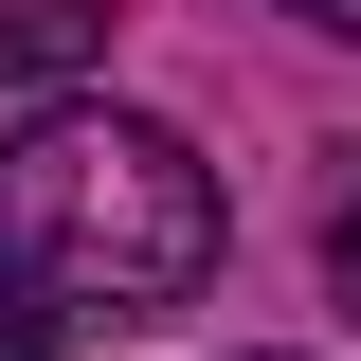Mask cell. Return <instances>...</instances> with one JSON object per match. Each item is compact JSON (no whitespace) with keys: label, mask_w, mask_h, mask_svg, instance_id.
<instances>
[{"label":"cell","mask_w":361,"mask_h":361,"mask_svg":"<svg viewBox=\"0 0 361 361\" xmlns=\"http://www.w3.org/2000/svg\"><path fill=\"white\" fill-rule=\"evenodd\" d=\"M217 163L145 109H37V127L0 145V271L37 289L54 325H163L217 289Z\"/></svg>","instance_id":"cell-1"},{"label":"cell","mask_w":361,"mask_h":361,"mask_svg":"<svg viewBox=\"0 0 361 361\" xmlns=\"http://www.w3.org/2000/svg\"><path fill=\"white\" fill-rule=\"evenodd\" d=\"M73 73H109V0H0V90L73 109Z\"/></svg>","instance_id":"cell-2"},{"label":"cell","mask_w":361,"mask_h":361,"mask_svg":"<svg viewBox=\"0 0 361 361\" xmlns=\"http://www.w3.org/2000/svg\"><path fill=\"white\" fill-rule=\"evenodd\" d=\"M325 289L361 307V163H343V199H325Z\"/></svg>","instance_id":"cell-3"},{"label":"cell","mask_w":361,"mask_h":361,"mask_svg":"<svg viewBox=\"0 0 361 361\" xmlns=\"http://www.w3.org/2000/svg\"><path fill=\"white\" fill-rule=\"evenodd\" d=\"M37 325H54V307L18 289V271H0V361H37Z\"/></svg>","instance_id":"cell-4"},{"label":"cell","mask_w":361,"mask_h":361,"mask_svg":"<svg viewBox=\"0 0 361 361\" xmlns=\"http://www.w3.org/2000/svg\"><path fill=\"white\" fill-rule=\"evenodd\" d=\"M271 18H307V37H361V0H271Z\"/></svg>","instance_id":"cell-5"}]
</instances>
